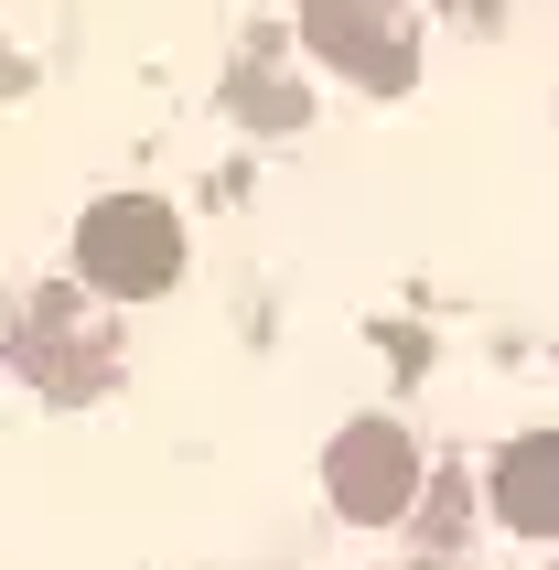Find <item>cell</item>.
Returning <instances> with one entry per match:
<instances>
[{"mask_svg": "<svg viewBox=\"0 0 559 570\" xmlns=\"http://www.w3.org/2000/svg\"><path fill=\"white\" fill-rule=\"evenodd\" d=\"M496 517L528 528V539H559V431H538L496 463Z\"/></svg>", "mask_w": 559, "mask_h": 570, "instance_id": "cell-3", "label": "cell"}, {"mask_svg": "<svg viewBox=\"0 0 559 570\" xmlns=\"http://www.w3.org/2000/svg\"><path fill=\"white\" fill-rule=\"evenodd\" d=\"M76 269H87L97 291H161L173 269H184V226L161 216V205H140V194H119V205H97L87 226H76Z\"/></svg>", "mask_w": 559, "mask_h": 570, "instance_id": "cell-1", "label": "cell"}, {"mask_svg": "<svg viewBox=\"0 0 559 570\" xmlns=\"http://www.w3.org/2000/svg\"><path fill=\"white\" fill-rule=\"evenodd\" d=\"M323 484H334L344 517H366V528H376V517H399L409 495H420V463H409V442L388 431V420H355V431L323 452Z\"/></svg>", "mask_w": 559, "mask_h": 570, "instance_id": "cell-2", "label": "cell"}]
</instances>
